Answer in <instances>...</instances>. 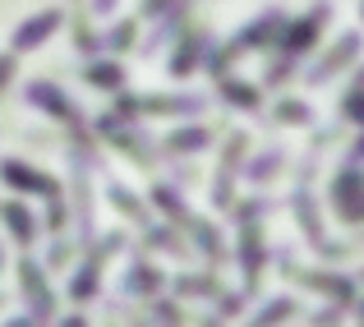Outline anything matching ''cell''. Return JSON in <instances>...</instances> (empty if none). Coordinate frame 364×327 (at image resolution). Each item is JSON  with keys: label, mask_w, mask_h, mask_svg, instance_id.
I'll return each instance as SVG.
<instances>
[{"label": "cell", "mask_w": 364, "mask_h": 327, "mask_svg": "<svg viewBox=\"0 0 364 327\" xmlns=\"http://www.w3.org/2000/svg\"><path fill=\"white\" fill-rule=\"evenodd\" d=\"M60 28V9H46V14H37V18H28V23H18V33H14V51H28V46H42L46 37Z\"/></svg>", "instance_id": "1"}, {"label": "cell", "mask_w": 364, "mask_h": 327, "mask_svg": "<svg viewBox=\"0 0 364 327\" xmlns=\"http://www.w3.org/2000/svg\"><path fill=\"white\" fill-rule=\"evenodd\" d=\"M328 14H332V9H328V5H314V9H309V14H304V18H300V23H291V33H286V37H282V46H286V51H304V46H309V42H314V37H318V28H323V23H328Z\"/></svg>", "instance_id": "2"}, {"label": "cell", "mask_w": 364, "mask_h": 327, "mask_svg": "<svg viewBox=\"0 0 364 327\" xmlns=\"http://www.w3.org/2000/svg\"><path fill=\"white\" fill-rule=\"evenodd\" d=\"M355 46H360V37H355V33H350V37H341V42H337V46H332V55H328V60H323V65H318V70H314V74H309V79H314V83H323V79H328V74H337V70H341V65H346V60H350V55H355Z\"/></svg>", "instance_id": "3"}, {"label": "cell", "mask_w": 364, "mask_h": 327, "mask_svg": "<svg viewBox=\"0 0 364 327\" xmlns=\"http://www.w3.org/2000/svg\"><path fill=\"white\" fill-rule=\"evenodd\" d=\"M5 180L9 185H23V189H51L37 171H28V166H18V161H5Z\"/></svg>", "instance_id": "4"}, {"label": "cell", "mask_w": 364, "mask_h": 327, "mask_svg": "<svg viewBox=\"0 0 364 327\" xmlns=\"http://www.w3.org/2000/svg\"><path fill=\"white\" fill-rule=\"evenodd\" d=\"M9 226H14V235H18V240L33 235V221L23 217V208H9Z\"/></svg>", "instance_id": "5"}, {"label": "cell", "mask_w": 364, "mask_h": 327, "mask_svg": "<svg viewBox=\"0 0 364 327\" xmlns=\"http://www.w3.org/2000/svg\"><path fill=\"white\" fill-rule=\"evenodd\" d=\"M226 97H235V107H254L258 92L254 88H240V83H226Z\"/></svg>", "instance_id": "6"}, {"label": "cell", "mask_w": 364, "mask_h": 327, "mask_svg": "<svg viewBox=\"0 0 364 327\" xmlns=\"http://www.w3.org/2000/svg\"><path fill=\"white\" fill-rule=\"evenodd\" d=\"M92 83H120V70H92Z\"/></svg>", "instance_id": "7"}, {"label": "cell", "mask_w": 364, "mask_h": 327, "mask_svg": "<svg viewBox=\"0 0 364 327\" xmlns=\"http://www.w3.org/2000/svg\"><path fill=\"white\" fill-rule=\"evenodd\" d=\"M346 111L350 115H364V97H360V92H350V97H346Z\"/></svg>", "instance_id": "8"}, {"label": "cell", "mask_w": 364, "mask_h": 327, "mask_svg": "<svg viewBox=\"0 0 364 327\" xmlns=\"http://www.w3.org/2000/svg\"><path fill=\"white\" fill-rule=\"evenodd\" d=\"M9 74H14V60H9V55H5V60H0V83H5Z\"/></svg>", "instance_id": "9"}, {"label": "cell", "mask_w": 364, "mask_h": 327, "mask_svg": "<svg viewBox=\"0 0 364 327\" xmlns=\"http://www.w3.org/2000/svg\"><path fill=\"white\" fill-rule=\"evenodd\" d=\"M166 5H171V0H148L143 9H148V14H157V9H166Z\"/></svg>", "instance_id": "10"}, {"label": "cell", "mask_w": 364, "mask_h": 327, "mask_svg": "<svg viewBox=\"0 0 364 327\" xmlns=\"http://www.w3.org/2000/svg\"><path fill=\"white\" fill-rule=\"evenodd\" d=\"M111 5H116V0H97V5H92V9H97V14H107Z\"/></svg>", "instance_id": "11"}]
</instances>
